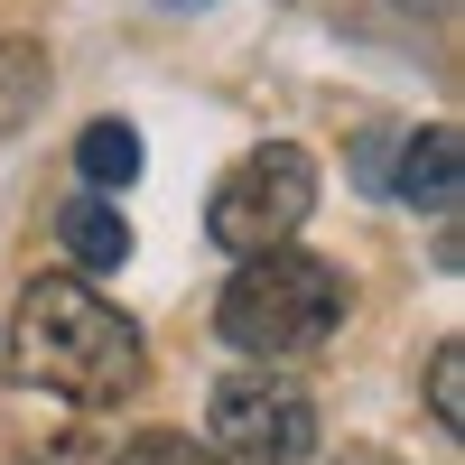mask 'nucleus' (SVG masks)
I'll return each instance as SVG.
<instances>
[{
    "mask_svg": "<svg viewBox=\"0 0 465 465\" xmlns=\"http://www.w3.org/2000/svg\"><path fill=\"white\" fill-rule=\"evenodd\" d=\"M307 214H317V159H307L298 140H261L252 159L223 168L214 205H205V232L232 261H261V252H280Z\"/></svg>",
    "mask_w": 465,
    "mask_h": 465,
    "instance_id": "7ed1b4c3",
    "label": "nucleus"
},
{
    "mask_svg": "<svg viewBox=\"0 0 465 465\" xmlns=\"http://www.w3.org/2000/svg\"><path fill=\"white\" fill-rule=\"evenodd\" d=\"M429 410H438V429H447V438L465 429V344H456V335L429 354Z\"/></svg>",
    "mask_w": 465,
    "mask_h": 465,
    "instance_id": "1a4fd4ad",
    "label": "nucleus"
},
{
    "mask_svg": "<svg viewBox=\"0 0 465 465\" xmlns=\"http://www.w3.org/2000/svg\"><path fill=\"white\" fill-rule=\"evenodd\" d=\"M214 456L223 465H298V456H317V401L298 381L232 372L214 391Z\"/></svg>",
    "mask_w": 465,
    "mask_h": 465,
    "instance_id": "20e7f679",
    "label": "nucleus"
},
{
    "mask_svg": "<svg viewBox=\"0 0 465 465\" xmlns=\"http://www.w3.org/2000/svg\"><path fill=\"white\" fill-rule=\"evenodd\" d=\"M47 84H56L47 37H0V140H19L47 112Z\"/></svg>",
    "mask_w": 465,
    "mask_h": 465,
    "instance_id": "423d86ee",
    "label": "nucleus"
},
{
    "mask_svg": "<svg viewBox=\"0 0 465 465\" xmlns=\"http://www.w3.org/2000/svg\"><path fill=\"white\" fill-rule=\"evenodd\" d=\"M0 363H10L19 391H47L74 410H122L149 372L140 326L112 298H94L84 280H28L10 307V354Z\"/></svg>",
    "mask_w": 465,
    "mask_h": 465,
    "instance_id": "f257e3e1",
    "label": "nucleus"
},
{
    "mask_svg": "<svg viewBox=\"0 0 465 465\" xmlns=\"http://www.w3.org/2000/svg\"><path fill=\"white\" fill-rule=\"evenodd\" d=\"M335 326H344V270L317 261V252H289V242L242 261L223 280V298H214V335L242 344V354H261V363L317 354Z\"/></svg>",
    "mask_w": 465,
    "mask_h": 465,
    "instance_id": "f03ea898",
    "label": "nucleus"
},
{
    "mask_svg": "<svg viewBox=\"0 0 465 465\" xmlns=\"http://www.w3.org/2000/svg\"><path fill=\"white\" fill-rule=\"evenodd\" d=\"M122 465H223L214 447H196V438H177V429H149V438H131V456Z\"/></svg>",
    "mask_w": 465,
    "mask_h": 465,
    "instance_id": "9d476101",
    "label": "nucleus"
},
{
    "mask_svg": "<svg viewBox=\"0 0 465 465\" xmlns=\"http://www.w3.org/2000/svg\"><path fill=\"white\" fill-rule=\"evenodd\" d=\"M74 168H84V196H122V186L140 177V131L131 122H94L84 140H74Z\"/></svg>",
    "mask_w": 465,
    "mask_h": 465,
    "instance_id": "6e6552de",
    "label": "nucleus"
},
{
    "mask_svg": "<svg viewBox=\"0 0 465 465\" xmlns=\"http://www.w3.org/2000/svg\"><path fill=\"white\" fill-rule=\"evenodd\" d=\"M335 465H401V456H381V447H344Z\"/></svg>",
    "mask_w": 465,
    "mask_h": 465,
    "instance_id": "9b49d317",
    "label": "nucleus"
},
{
    "mask_svg": "<svg viewBox=\"0 0 465 465\" xmlns=\"http://www.w3.org/2000/svg\"><path fill=\"white\" fill-rule=\"evenodd\" d=\"M168 10H196V0H168Z\"/></svg>",
    "mask_w": 465,
    "mask_h": 465,
    "instance_id": "f8f14e48",
    "label": "nucleus"
},
{
    "mask_svg": "<svg viewBox=\"0 0 465 465\" xmlns=\"http://www.w3.org/2000/svg\"><path fill=\"white\" fill-rule=\"evenodd\" d=\"M56 242H65V261H84V270H122L131 261V223H122L112 196H65L56 205Z\"/></svg>",
    "mask_w": 465,
    "mask_h": 465,
    "instance_id": "39448f33",
    "label": "nucleus"
},
{
    "mask_svg": "<svg viewBox=\"0 0 465 465\" xmlns=\"http://www.w3.org/2000/svg\"><path fill=\"white\" fill-rule=\"evenodd\" d=\"M391 196H401V205H429V214L456 205V131H447V122H429V131L410 140V159H401V177H391Z\"/></svg>",
    "mask_w": 465,
    "mask_h": 465,
    "instance_id": "0eeeda50",
    "label": "nucleus"
}]
</instances>
